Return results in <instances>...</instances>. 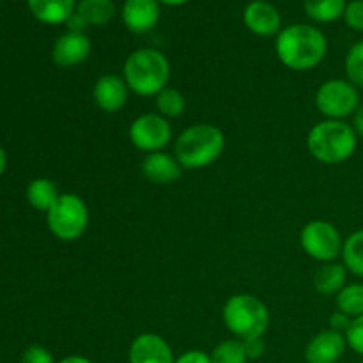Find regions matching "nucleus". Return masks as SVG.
<instances>
[{
  "mask_svg": "<svg viewBox=\"0 0 363 363\" xmlns=\"http://www.w3.org/2000/svg\"><path fill=\"white\" fill-rule=\"evenodd\" d=\"M275 52L280 62L293 71H311L325 60L328 52L326 35L307 23L289 25L277 35Z\"/></svg>",
  "mask_w": 363,
  "mask_h": 363,
  "instance_id": "1",
  "label": "nucleus"
},
{
  "mask_svg": "<svg viewBox=\"0 0 363 363\" xmlns=\"http://www.w3.org/2000/svg\"><path fill=\"white\" fill-rule=\"evenodd\" d=\"M225 151V135L215 124H194L177 137L174 156L183 169L199 170L213 165Z\"/></svg>",
  "mask_w": 363,
  "mask_h": 363,
  "instance_id": "2",
  "label": "nucleus"
},
{
  "mask_svg": "<svg viewBox=\"0 0 363 363\" xmlns=\"http://www.w3.org/2000/svg\"><path fill=\"white\" fill-rule=\"evenodd\" d=\"M123 78L133 94L140 98H155L160 91L169 87V59L155 48L135 50L124 62Z\"/></svg>",
  "mask_w": 363,
  "mask_h": 363,
  "instance_id": "3",
  "label": "nucleus"
},
{
  "mask_svg": "<svg viewBox=\"0 0 363 363\" xmlns=\"http://www.w3.org/2000/svg\"><path fill=\"white\" fill-rule=\"evenodd\" d=\"M358 135L346 121L325 119L312 126L307 137V149L318 162L339 165L354 155Z\"/></svg>",
  "mask_w": 363,
  "mask_h": 363,
  "instance_id": "4",
  "label": "nucleus"
},
{
  "mask_svg": "<svg viewBox=\"0 0 363 363\" xmlns=\"http://www.w3.org/2000/svg\"><path fill=\"white\" fill-rule=\"evenodd\" d=\"M225 328L236 339H261L269 328V311L262 300L248 293L234 294L222 311Z\"/></svg>",
  "mask_w": 363,
  "mask_h": 363,
  "instance_id": "5",
  "label": "nucleus"
},
{
  "mask_svg": "<svg viewBox=\"0 0 363 363\" xmlns=\"http://www.w3.org/2000/svg\"><path fill=\"white\" fill-rule=\"evenodd\" d=\"M46 223L57 240H80L89 227L87 204L77 194H60L59 201L46 213Z\"/></svg>",
  "mask_w": 363,
  "mask_h": 363,
  "instance_id": "6",
  "label": "nucleus"
},
{
  "mask_svg": "<svg viewBox=\"0 0 363 363\" xmlns=\"http://www.w3.org/2000/svg\"><path fill=\"white\" fill-rule=\"evenodd\" d=\"M315 108L325 119L346 121L353 117L360 101V91L347 78H330L315 91Z\"/></svg>",
  "mask_w": 363,
  "mask_h": 363,
  "instance_id": "7",
  "label": "nucleus"
},
{
  "mask_svg": "<svg viewBox=\"0 0 363 363\" xmlns=\"http://www.w3.org/2000/svg\"><path fill=\"white\" fill-rule=\"evenodd\" d=\"M300 243L305 254L319 262H333L342 255L344 240L340 230L326 220H312L300 233Z\"/></svg>",
  "mask_w": 363,
  "mask_h": 363,
  "instance_id": "8",
  "label": "nucleus"
},
{
  "mask_svg": "<svg viewBox=\"0 0 363 363\" xmlns=\"http://www.w3.org/2000/svg\"><path fill=\"white\" fill-rule=\"evenodd\" d=\"M130 140L138 151H144L147 155L151 152L163 151L172 140V128L169 119L160 116L158 112L142 113L133 123L130 124Z\"/></svg>",
  "mask_w": 363,
  "mask_h": 363,
  "instance_id": "9",
  "label": "nucleus"
},
{
  "mask_svg": "<svg viewBox=\"0 0 363 363\" xmlns=\"http://www.w3.org/2000/svg\"><path fill=\"white\" fill-rule=\"evenodd\" d=\"M130 87L119 74H103L92 87V101L99 110L106 113H116L126 106Z\"/></svg>",
  "mask_w": 363,
  "mask_h": 363,
  "instance_id": "10",
  "label": "nucleus"
},
{
  "mask_svg": "<svg viewBox=\"0 0 363 363\" xmlns=\"http://www.w3.org/2000/svg\"><path fill=\"white\" fill-rule=\"evenodd\" d=\"M347 350V340L344 333L333 330H323L305 347L307 363H337Z\"/></svg>",
  "mask_w": 363,
  "mask_h": 363,
  "instance_id": "11",
  "label": "nucleus"
},
{
  "mask_svg": "<svg viewBox=\"0 0 363 363\" xmlns=\"http://www.w3.org/2000/svg\"><path fill=\"white\" fill-rule=\"evenodd\" d=\"M130 363H174L172 347L158 333H140L128 351Z\"/></svg>",
  "mask_w": 363,
  "mask_h": 363,
  "instance_id": "12",
  "label": "nucleus"
},
{
  "mask_svg": "<svg viewBox=\"0 0 363 363\" xmlns=\"http://www.w3.org/2000/svg\"><path fill=\"white\" fill-rule=\"evenodd\" d=\"M243 21L250 32L261 38L279 35L282 30V16L273 4L266 0H254L245 7Z\"/></svg>",
  "mask_w": 363,
  "mask_h": 363,
  "instance_id": "13",
  "label": "nucleus"
},
{
  "mask_svg": "<svg viewBox=\"0 0 363 363\" xmlns=\"http://www.w3.org/2000/svg\"><path fill=\"white\" fill-rule=\"evenodd\" d=\"M91 48V39L84 32H66L53 45L52 59L59 67H73L89 59Z\"/></svg>",
  "mask_w": 363,
  "mask_h": 363,
  "instance_id": "14",
  "label": "nucleus"
},
{
  "mask_svg": "<svg viewBox=\"0 0 363 363\" xmlns=\"http://www.w3.org/2000/svg\"><path fill=\"white\" fill-rule=\"evenodd\" d=\"M121 16L130 32L147 34L160 20V2L158 0H124Z\"/></svg>",
  "mask_w": 363,
  "mask_h": 363,
  "instance_id": "15",
  "label": "nucleus"
},
{
  "mask_svg": "<svg viewBox=\"0 0 363 363\" xmlns=\"http://www.w3.org/2000/svg\"><path fill=\"white\" fill-rule=\"evenodd\" d=\"M142 176L155 184H172L183 174V167L176 156L165 151L151 152L142 160Z\"/></svg>",
  "mask_w": 363,
  "mask_h": 363,
  "instance_id": "16",
  "label": "nucleus"
},
{
  "mask_svg": "<svg viewBox=\"0 0 363 363\" xmlns=\"http://www.w3.org/2000/svg\"><path fill=\"white\" fill-rule=\"evenodd\" d=\"M28 9L35 20L46 25H60L77 11L74 0H27Z\"/></svg>",
  "mask_w": 363,
  "mask_h": 363,
  "instance_id": "17",
  "label": "nucleus"
},
{
  "mask_svg": "<svg viewBox=\"0 0 363 363\" xmlns=\"http://www.w3.org/2000/svg\"><path fill=\"white\" fill-rule=\"evenodd\" d=\"M347 273L342 262H325L314 275V289L321 296H337L347 284Z\"/></svg>",
  "mask_w": 363,
  "mask_h": 363,
  "instance_id": "18",
  "label": "nucleus"
},
{
  "mask_svg": "<svg viewBox=\"0 0 363 363\" xmlns=\"http://www.w3.org/2000/svg\"><path fill=\"white\" fill-rule=\"evenodd\" d=\"M60 194L57 190L55 183L48 177H38L32 179L27 186V201L38 211L48 213L53 208L57 201H59Z\"/></svg>",
  "mask_w": 363,
  "mask_h": 363,
  "instance_id": "19",
  "label": "nucleus"
},
{
  "mask_svg": "<svg viewBox=\"0 0 363 363\" xmlns=\"http://www.w3.org/2000/svg\"><path fill=\"white\" fill-rule=\"evenodd\" d=\"M77 14L87 27H101L116 16V6L112 0H80L77 4Z\"/></svg>",
  "mask_w": 363,
  "mask_h": 363,
  "instance_id": "20",
  "label": "nucleus"
},
{
  "mask_svg": "<svg viewBox=\"0 0 363 363\" xmlns=\"http://www.w3.org/2000/svg\"><path fill=\"white\" fill-rule=\"evenodd\" d=\"M346 0H305V13L318 23H332L344 16Z\"/></svg>",
  "mask_w": 363,
  "mask_h": 363,
  "instance_id": "21",
  "label": "nucleus"
},
{
  "mask_svg": "<svg viewBox=\"0 0 363 363\" xmlns=\"http://www.w3.org/2000/svg\"><path fill=\"white\" fill-rule=\"evenodd\" d=\"M342 264L350 273L363 280V229L354 230L344 240Z\"/></svg>",
  "mask_w": 363,
  "mask_h": 363,
  "instance_id": "22",
  "label": "nucleus"
},
{
  "mask_svg": "<svg viewBox=\"0 0 363 363\" xmlns=\"http://www.w3.org/2000/svg\"><path fill=\"white\" fill-rule=\"evenodd\" d=\"M337 311L344 312L351 319L363 315V282L346 284L335 298Z\"/></svg>",
  "mask_w": 363,
  "mask_h": 363,
  "instance_id": "23",
  "label": "nucleus"
},
{
  "mask_svg": "<svg viewBox=\"0 0 363 363\" xmlns=\"http://www.w3.org/2000/svg\"><path fill=\"white\" fill-rule=\"evenodd\" d=\"M156 110L165 119H177L183 116L184 108H186V101H184L183 92L177 91L174 87H165L155 96Z\"/></svg>",
  "mask_w": 363,
  "mask_h": 363,
  "instance_id": "24",
  "label": "nucleus"
},
{
  "mask_svg": "<svg viewBox=\"0 0 363 363\" xmlns=\"http://www.w3.org/2000/svg\"><path fill=\"white\" fill-rule=\"evenodd\" d=\"M213 363H247L248 354L245 351L243 340L240 339H227L216 344L215 350L211 351Z\"/></svg>",
  "mask_w": 363,
  "mask_h": 363,
  "instance_id": "25",
  "label": "nucleus"
},
{
  "mask_svg": "<svg viewBox=\"0 0 363 363\" xmlns=\"http://www.w3.org/2000/svg\"><path fill=\"white\" fill-rule=\"evenodd\" d=\"M346 78L358 89L363 91V41L354 43L346 55Z\"/></svg>",
  "mask_w": 363,
  "mask_h": 363,
  "instance_id": "26",
  "label": "nucleus"
},
{
  "mask_svg": "<svg viewBox=\"0 0 363 363\" xmlns=\"http://www.w3.org/2000/svg\"><path fill=\"white\" fill-rule=\"evenodd\" d=\"M346 340L347 347H351L354 353L363 357V315L353 319L350 330L346 332Z\"/></svg>",
  "mask_w": 363,
  "mask_h": 363,
  "instance_id": "27",
  "label": "nucleus"
},
{
  "mask_svg": "<svg viewBox=\"0 0 363 363\" xmlns=\"http://www.w3.org/2000/svg\"><path fill=\"white\" fill-rule=\"evenodd\" d=\"M344 21L353 30L363 32V0H353L347 4L344 11Z\"/></svg>",
  "mask_w": 363,
  "mask_h": 363,
  "instance_id": "28",
  "label": "nucleus"
},
{
  "mask_svg": "<svg viewBox=\"0 0 363 363\" xmlns=\"http://www.w3.org/2000/svg\"><path fill=\"white\" fill-rule=\"evenodd\" d=\"M20 363H55V360H53L52 353L46 347L34 344V346H28L23 351Z\"/></svg>",
  "mask_w": 363,
  "mask_h": 363,
  "instance_id": "29",
  "label": "nucleus"
},
{
  "mask_svg": "<svg viewBox=\"0 0 363 363\" xmlns=\"http://www.w3.org/2000/svg\"><path fill=\"white\" fill-rule=\"evenodd\" d=\"M351 323H353V319H351L350 315L344 314V312H340V311L333 312V314L330 315V319H328L330 330H333V332L344 333V335H346V332L350 330Z\"/></svg>",
  "mask_w": 363,
  "mask_h": 363,
  "instance_id": "30",
  "label": "nucleus"
},
{
  "mask_svg": "<svg viewBox=\"0 0 363 363\" xmlns=\"http://www.w3.org/2000/svg\"><path fill=\"white\" fill-rule=\"evenodd\" d=\"M245 344V351H247L248 354V360H259V358L264 354L266 351V342L264 339H248V340H243Z\"/></svg>",
  "mask_w": 363,
  "mask_h": 363,
  "instance_id": "31",
  "label": "nucleus"
},
{
  "mask_svg": "<svg viewBox=\"0 0 363 363\" xmlns=\"http://www.w3.org/2000/svg\"><path fill=\"white\" fill-rule=\"evenodd\" d=\"M174 363H213L211 354L204 353L201 350H190L186 353H183L181 357L176 358Z\"/></svg>",
  "mask_w": 363,
  "mask_h": 363,
  "instance_id": "32",
  "label": "nucleus"
},
{
  "mask_svg": "<svg viewBox=\"0 0 363 363\" xmlns=\"http://www.w3.org/2000/svg\"><path fill=\"white\" fill-rule=\"evenodd\" d=\"M66 25H67V32H84L85 28H87V23H85V21L78 16L77 11L71 14L69 20L66 21Z\"/></svg>",
  "mask_w": 363,
  "mask_h": 363,
  "instance_id": "33",
  "label": "nucleus"
},
{
  "mask_svg": "<svg viewBox=\"0 0 363 363\" xmlns=\"http://www.w3.org/2000/svg\"><path fill=\"white\" fill-rule=\"evenodd\" d=\"M351 126L357 131L358 137H363V103L358 106L357 112L353 113V123H351Z\"/></svg>",
  "mask_w": 363,
  "mask_h": 363,
  "instance_id": "34",
  "label": "nucleus"
},
{
  "mask_svg": "<svg viewBox=\"0 0 363 363\" xmlns=\"http://www.w3.org/2000/svg\"><path fill=\"white\" fill-rule=\"evenodd\" d=\"M57 363H92V362L89 360V358L80 357V354H71V357L62 358V360H59Z\"/></svg>",
  "mask_w": 363,
  "mask_h": 363,
  "instance_id": "35",
  "label": "nucleus"
},
{
  "mask_svg": "<svg viewBox=\"0 0 363 363\" xmlns=\"http://www.w3.org/2000/svg\"><path fill=\"white\" fill-rule=\"evenodd\" d=\"M6 167H7V155L2 149V145H0V177H2V174L6 172Z\"/></svg>",
  "mask_w": 363,
  "mask_h": 363,
  "instance_id": "36",
  "label": "nucleus"
},
{
  "mask_svg": "<svg viewBox=\"0 0 363 363\" xmlns=\"http://www.w3.org/2000/svg\"><path fill=\"white\" fill-rule=\"evenodd\" d=\"M158 2L167 4V6H183V4H186L188 0H158Z\"/></svg>",
  "mask_w": 363,
  "mask_h": 363,
  "instance_id": "37",
  "label": "nucleus"
},
{
  "mask_svg": "<svg viewBox=\"0 0 363 363\" xmlns=\"http://www.w3.org/2000/svg\"><path fill=\"white\" fill-rule=\"evenodd\" d=\"M360 363H363V360H362V362H360Z\"/></svg>",
  "mask_w": 363,
  "mask_h": 363,
  "instance_id": "38",
  "label": "nucleus"
}]
</instances>
